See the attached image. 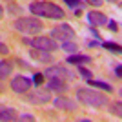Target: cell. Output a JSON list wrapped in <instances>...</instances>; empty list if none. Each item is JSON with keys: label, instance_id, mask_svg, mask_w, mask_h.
Instances as JSON below:
<instances>
[{"label": "cell", "instance_id": "cell-1", "mask_svg": "<svg viewBox=\"0 0 122 122\" xmlns=\"http://www.w3.org/2000/svg\"><path fill=\"white\" fill-rule=\"evenodd\" d=\"M29 11L36 16H42V18H51V20H62L66 13L60 5L51 4V2H33L29 5Z\"/></svg>", "mask_w": 122, "mask_h": 122}, {"label": "cell", "instance_id": "cell-2", "mask_svg": "<svg viewBox=\"0 0 122 122\" xmlns=\"http://www.w3.org/2000/svg\"><path fill=\"white\" fill-rule=\"evenodd\" d=\"M76 100H80L82 104L91 107H104L109 102V98L106 95H102L100 91H95V89H89V87H80L76 91Z\"/></svg>", "mask_w": 122, "mask_h": 122}, {"label": "cell", "instance_id": "cell-3", "mask_svg": "<svg viewBox=\"0 0 122 122\" xmlns=\"http://www.w3.org/2000/svg\"><path fill=\"white\" fill-rule=\"evenodd\" d=\"M13 27H15L18 33H24V35H38L42 31V22L38 18H33V16H22V18H16L13 22Z\"/></svg>", "mask_w": 122, "mask_h": 122}, {"label": "cell", "instance_id": "cell-4", "mask_svg": "<svg viewBox=\"0 0 122 122\" xmlns=\"http://www.w3.org/2000/svg\"><path fill=\"white\" fill-rule=\"evenodd\" d=\"M22 42L25 46H31L33 49H42V51H49V53L56 49V40H53L51 36H33V38L25 36Z\"/></svg>", "mask_w": 122, "mask_h": 122}, {"label": "cell", "instance_id": "cell-5", "mask_svg": "<svg viewBox=\"0 0 122 122\" xmlns=\"http://www.w3.org/2000/svg\"><path fill=\"white\" fill-rule=\"evenodd\" d=\"M51 38L53 40H58V42H67V40H73L75 38V31L69 24H60L53 27L51 31Z\"/></svg>", "mask_w": 122, "mask_h": 122}, {"label": "cell", "instance_id": "cell-6", "mask_svg": "<svg viewBox=\"0 0 122 122\" xmlns=\"http://www.w3.org/2000/svg\"><path fill=\"white\" fill-rule=\"evenodd\" d=\"M25 100L29 102V104H47V102L51 100V91L49 89H42V87H36L35 91H29L27 93V97H25Z\"/></svg>", "mask_w": 122, "mask_h": 122}, {"label": "cell", "instance_id": "cell-7", "mask_svg": "<svg viewBox=\"0 0 122 122\" xmlns=\"http://www.w3.org/2000/svg\"><path fill=\"white\" fill-rule=\"evenodd\" d=\"M11 89L15 93H18V95H22V93H27L31 89V86H33V80L31 78H27V76H13V80H11Z\"/></svg>", "mask_w": 122, "mask_h": 122}, {"label": "cell", "instance_id": "cell-8", "mask_svg": "<svg viewBox=\"0 0 122 122\" xmlns=\"http://www.w3.org/2000/svg\"><path fill=\"white\" fill-rule=\"evenodd\" d=\"M46 75L47 76H55V78H62V80H69V78H73V75L69 71H67L64 66H60V64H56V66H53V67H49L46 71Z\"/></svg>", "mask_w": 122, "mask_h": 122}, {"label": "cell", "instance_id": "cell-9", "mask_svg": "<svg viewBox=\"0 0 122 122\" xmlns=\"http://www.w3.org/2000/svg\"><path fill=\"white\" fill-rule=\"evenodd\" d=\"M53 104H55V107H58V109H64V111H76V102L69 100V98L56 97L55 100H53Z\"/></svg>", "mask_w": 122, "mask_h": 122}, {"label": "cell", "instance_id": "cell-10", "mask_svg": "<svg viewBox=\"0 0 122 122\" xmlns=\"http://www.w3.org/2000/svg\"><path fill=\"white\" fill-rule=\"evenodd\" d=\"M87 22L91 25H104L107 22V18L100 11H89V13H87Z\"/></svg>", "mask_w": 122, "mask_h": 122}, {"label": "cell", "instance_id": "cell-11", "mask_svg": "<svg viewBox=\"0 0 122 122\" xmlns=\"http://www.w3.org/2000/svg\"><path fill=\"white\" fill-rule=\"evenodd\" d=\"M67 82L66 80H62V78H55V76H49V82H47V89L49 91H66L67 86H66Z\"/></svg>", "mask_w": 122, "mask_h": 122}, {"label": "cell", "instance_id": "cell-12", "mask_svg": "<svg viewBox=\"0 0 122 122\" xmlns=\"http://www.w3.org/2000/svg\"><path fill=\"white\" fill-rule=\"evenodd\" d=\"M31 56H33L36 62H42V64H49V62L53 60V56H51L49 51H42V49H33L31 51Z\"/></svg>", "mask_w": 122, "mask_h": 122}, {"label": "cell", "instance_id": "cell-13", "mask_svg": "<svg viewBox=\"0 0 122 122\" xmlns=\"http://www.w3.org/2000/svg\"><path fill=\"white\" fill-rule=\"evenodd\" d=\"M16 111L13 107H0V120L4 122H11V120H16Z\"/></svg>", "mask_w": 122, "mask_h": 122}, {"label": "cell", "instance_id": "cell-14", "mask_svg": "<svg viewBox=\"0 0 122 122\" xmlns=\"http://www.w3.org/2000/svg\"><path fill=\"white\" fill-rule=\"evenodd\" d=\"M11 71H13V64L7 60H0V80L7 78L11 75Z\"/></svg>", "mask_w": 122, "mask_h": 122}, {"label": "cell", "instance_id": "cell-15", "mask_svg": "<svg viewBox=\"0 0 122 122\" xmlns=\"http://www.w3.org/2000/svg\"><path fill=\"white\" fill-rule=\"evenodd\" d=\"M89 60H91V56H87V55H71V53H69V56H67V62H69V64H78V66L87 64Z\"/></svg>", "mask_w": 122, "mask_h": 122}, {"label": "cell", "instance_id": "cell-16", "mask_svg": "<svg viewBox=\"0 0 122 122\" xmlns=\"http://www.w3.org/2000/svg\"><path fill=\"white\" fill-rule=\"evenodd\" d=\"M89 86H95L97 87V89H104V91H113V87L109 86V84H107V82H100V80H91V78H89Z\"/></svg>", "mask_w": 122, "mask_h": 122}, {"label": "cell", "instance_id": "cell-17", "mask_svg": "<svg viewBox=\"0 0 122 122\" xmlns=\"http://www.w3.org/2000/svg\"><path fill=\"white\" fill-rule=\"evenodd\" d=\"M102 46L106 47V49L113 51V53H120V46H118V44H113V42H102Z\"/></svg>", "mask_w": 122, "mask_h": 122}, {"label": "cell", "instance_id": "cell-18", "mask_svg": "<svg viewBox=\"0 0 122 122\" xmlns=\"http://www.w3.org/2000/svg\"><path fill=\"white\" fill-rule=\"evenodd\" d=\"M62 47H64L67 53H75V51H76V44H75V42H71V40L64 42V44H62Z\"/></svg>", "mask_w": 122, "mask_h": 122}, {"label": "cell", "instance_id": "cell-19", "mask_svg": "<svg viewBox=\"0 0 122 122\" xmlns=\"http://www.w3.org/2000/svg\"><path fill=\"white\" fill-rule=\"evenodd\" d=\"M111 113H113V115H117V117H120V115H122V111H120V102H115V104L111 106Z\"/></svg>", "mask_w": 122, "mask_h": 122}, {"label": "cell", "instance_id": "cell-20", "mask_svg": "<svg viewBox=\"0 0 122 122\" xmlns=\"http://www.w3.org/2000/svg\"><path fill=\"white\" fill-rule=\"evenodd\" d=\"M78 71H80V75L84 76V78H87V80H89V78H91V71H89V69H86V67H78Z\"/></svg>", "mask_w": 122, "mask_h": 122}, {"label": "cell", "instance_id": "cell-21", "mask_svg": "<svg viewBox=\"0 0 122 122\" xmlns=\"http://www.w3.org/2000/svg\"><path fill=\"white\" fill-rule=\"evenodd\" d=\"M42 82H44V75H42V73H36V75L33 76V84H36V86H40Z\"/></svg>", "mask_w": 122, "mask_h": 122}, {"label": "cell", "instance_id": "cell-22", "mask_svg": "<svg viewBox=\"0 0 122 122\" xmlns=\"http://www.w3.org/2000/svg\"><path fill=\"white\" fill-rule=\"evenodd\" d=\"M84 0H66V4L69 5V7H76V5H80Z\"/></svg>", "mask_w": 122, "mask_h": 122}, {"label": "cell", "instance_id": "cell-23", "mask_svg": "<svg viewBox=\"0 0 122 122\" xmlns=\"http://www.w3.org/2000/svg\"><path fill=\"white\" fill-rule=\"evenodd\" d=\"M84 2H87V4L95 5V7H100V5H102V0H84Z\"/></svg>", "mask_w": 122, "mask_h": 122}, {"label": "cell", "instance_id": "cell-24", "mask_svg": "<svg viewBox=\"0 0 122 122\" xmlns=\"http://www.w3.org/2000/svg\"><path fill=\"white\" fill-rule=\"evenodd\" d=\"M107 24H109V29H111V31H118V24L115 20H109Z\"/></svg>", "mask_w": 122, "mask_h": 122}, {"label": "cell", "instance_id": "cell-25", "mask_svg": "<svg viewBox=\"0 0 122 122\" xmlns=\"http://www.w3.org/2000/svg\"><path fill=\"white\" fill-rule=\"evenodd\" d=\"M16 120H35V117H33V115H27V113H25V115H22V117H18Z\"/></svg>", "mask_w": 122, "mask_h": 122}, {"label": "cell", "instance_id": "cell-26", "mask_svg": "<svg viewBox=\"0 0 122 122\" xmlns=\"http://www.w3.org/2000/svg\"><path fill=\"white\" fill-rule=\"evenodd\" d=\"M0 53H2V55H7V53H9L7 46H4V44H0Z\"/></svg>", "mask_w": 122, "mask_h": 122}, {"label": "cell", "instance_id": "cell-27", "mask_svg": "<svg viewBox=\"0 0 122 122\" xmlns=\"http://www.w3.org/2000/svg\"><path fill=\"white\" fill-rule=\"evenodd\" d=\"M2 18H4V7L0 5V20H2Z\"/></svg>", "mask_w": 122, "mask_h": 122}, {"label": "cell", "instance_id": "cell-28", "mask_svg": "<svg viewBox=\"0 0 122 122\" xmlns=\"http://www.w3.org/2000/svg\"><path fill=\"white\" fill-rule=\"evenodd\" d=\"M115 73H117V76H120V64L117 66V69H115Z\"/></svg>", "mask_w": 122, "mask_h": 122}, {"label": "cell", "instance_id": "cell-29", "mask_svg": "<svg viewBox=\"0 0 122 122\" xmlns=\"http://www.w3.org/2000/svg\"><path fill=\"white\" fill-rule=\"evenodd\" d=\"M107 2H118V0H107Z\"/></svg>", "mask_w": 122, "mask_h": 122}]
</instances>
